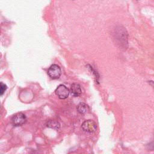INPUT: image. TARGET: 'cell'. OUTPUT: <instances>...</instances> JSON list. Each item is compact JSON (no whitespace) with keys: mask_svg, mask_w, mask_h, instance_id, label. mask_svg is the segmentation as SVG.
Masks as SVG:
<instances>
[{"mask_svg":"<svg viewBox=\"0 0 154 154\" xmlns=\"http://www.w3.org/2000/svg\"><path fill=\"white\" fill-rule=\"evenodd\" d=\"M81 128L85 132L92 133L96 131L97 129V125L94 121L91 120H87L82 123Z\"/></svg>","mask_w":154,"mask_h":154,"instance_id":"obj_1","label":"cell"},{"mask_svg":"<svg viewBox=\"0 0 154 154\" xmlns=\"http://www.w3.org/2000/svg\"><path fill=\"white\" fill-rule=\"evenodd\" d=\"M57 96L61 99H64L69 96L70 91L67 87L63 84L59 85L55 90Z\"/></svg>","mask_w":154,"mask_h":154,"instance_id":"obj_2","label":"cell"},{"mask_svg":"<svg viewBox=\"0 0 154 154\" xmlns=\"http://www.w3.org/2000/svg\"><path fill=\"white\" fill-rule=\"evenodd\" d=\"M48 73L52 79H55L60 78L61 74V70L59 66L57 64H52L49 68Z\"/></svg>","mask_w":154,"mask_h":154,"instance_id":"obj_3","label":"cell"},{"mask_svg":"<svg viewBox=\"0 0 154 154\" xmlns=\"http://www.w3.org/2000/svg\"><path fill=\"white\" fill-rule=\"evenodd\" d=\"M26 121V117L25 115L22 112L16 114L12 118L11 122L14 126H18L24 124Z\"/></svg>","mask_w":154,"mask_h":154,"instance_id":"obj_4","label":"cell"},{"mask_svg":"<svg viewBox=\"0 0 154 154\" xmlns=\"http://www.w3.org/2000/svg\"><path fill=\"white\" fill-rule=\"evenodd\" d=\"M70 91L72 94L75 97H78L81 94V86L77 83H73L70 87Z\"/></svg>","mask_w":154,"mask_h":154,"instance_id":"obj_5","label":"cell"},{"mask_svg":"<svg viewBox=\"0 0 154 154\" xmlns=\"http://www.w3.org/2000/svg\"><path fill=\"white\" fill-rule=\"evenodd\" d=\"M78 111L81 114H85L88 112L89 111V107L88 106L85 104V103L81 102L78 104L77 106Z\"/></svg>","mask_w":154,"mask_h":154,"instance_id":"obj_6","label":"cell"},{"mask_svg":"<svg viewBox=\"0 0 154 154\" xmlns=\"http://www.w3.org/2000/svg\"><path fill=\"white\" fill-rule=\"evenodd\" d=\"M46 126L48 128H52V129H58L60 127V123L57 121H56L55 120H49L47 122V123H46Z\"/></svg>","mask_w":154,"mask_h":154,"instance_id":"obj_7","label":"cell"},{"mask_svg":"<svg viewBox=\"0 0 154 154\" xmlns=\"http://www.w3.org/2000/svg\"><path fill=\"white\" fill-rule=\"evenodd\" d=\"M7 85L5 84H3L2 82H1V86H0V94L2 96L5 91L7 90Z\"/></svg>","mask_w":154,"mask_h":154,"instance_id":"obj_8","label":"cell"}]
</instances>
